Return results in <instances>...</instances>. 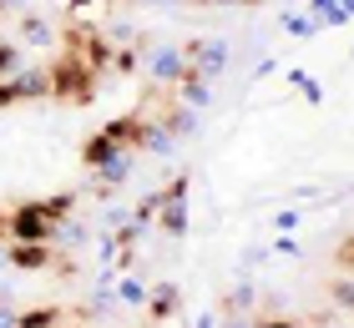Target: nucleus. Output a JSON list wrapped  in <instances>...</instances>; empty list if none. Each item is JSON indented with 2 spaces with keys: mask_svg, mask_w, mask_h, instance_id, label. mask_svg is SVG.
I'll use <instances>...</instances> for the list:
<instances>
[{
  "mask_svg": "<svg viewBox=\"0 0 354 328\" xmlns=\"http://www.w3.org/2000/svg\"><path fill=\"white\" fill-rule=\"evenodd\" d=\"M354 21V0H334V15H329V26H349Z\"/></svg>",
  "mask_w": 354,
  "mask_h": 328,
  "instance_id": "obj_20",
  "label": "nucleus"
},
{
  "mask_svg": "<svg viewBox=\"0 0 354 328\" xmlns=\"http://www.w3.org/2000/svg\"><path fill=\"white\" fill-rule=\"evenodd\" d=\"M268 76H279V61H273V56L259 61V81H268Z\"/></svg>",
  "mask_w": 354,
  "mask_h": 328,
  "instance_id": "obj_24",
  "label": "nucleus"
},
{
  "mask_svg": "<svg viewBox=\"0 0 354 328\" xmlns=\"http://www.w3.org/2000/svg\"><path fill=\"white\" fill-rule=\"evenodd\" d=\"M6 262L26 273H41L51 262V242H6Z\"/></svg>",
  "mask_w": 354,
  "mask_h": 328,
  "instance_id": "obj_6",
  "label": "nucleus"
},
{
  "mask_svg": "<svg viewBox=\"0 0 354 328\" xmlns=\"http://www.w3.org/2000/svg\"><path fill=\"white\" fill-rule=\"evenodd\" d=\"M147 328H187L183 318H147Z\"/></svg>",
  "mask_w": 354,
  "mask_h": 328,
  "instance_id": "obj_25",
  "label": "nucleus"
},
{
  "mask_svg": "<svg viewBox=\"0 0 354 328\" xmlns=\"http://www.w3.org/2000/svg\"><path fill=\"white\" fill-rule=\"evenodd\" d=\"M233 6H259V0H233Z\"/></svg>",
  "mask_w": 354,
  "mask_h": 328,
  "instance_id": "obj_30",
  "label": "nucleus"
},
{
  "mask_svg": "<svg viewBox=\"0 0 354 328\" xmlns=\"http://www.w3.org/2000/svg\"><path fill=\"white\" fill-rule=\"evenodd\" d=\"M299 222H304V212H299V207H283L279 218H273V227H279V233H294Z\"/></svg>",
  "mask_w": 354,
  "mask_h": 328,
  "instance_id": "obj_18",
  "label": "nucleus"
},
{
  "mask_svg": "<svg viewBox=\"0 0 354 328\" xmlns=\"http://www.w3.org/2000/svg\"><path fill=\"white\" fill-rule=\"evenodd\" d=\"M309 15L319 21V30H329V15H334V0H309Z\"/></svg>",
  "mask_w": 354,
  "mask_h": 328,
  "instance_id": "obj_19",
  "label": "nucleus"
},
{
  "mask_svg": "<svg viewBox=\"0 0 354 328\" xmlns=\"http://www.w3.org/2000/svg\"><path fill=\"white\" fill-rule=\"evenodd\" d=\"M61 323V308H26L21 313V328H56Z\"/></svg>",
  "mask_w": 354,
  "mask_h": 328,
  "instance_id": "obj_13",
  "label": "nucleus"
},
{
  "mask_svg": "<svg viewBox=\"0 0 354 328\" xmlns=\"http://www.w3.org/2000/svg\"><path fill=\"white\" fill-rule=\"evenodd\" d=\"M192 328H218V318H213V313H198V323H192Z\"/></svg>",
  "mask_w": 354,
  "mask_h": 328,
  "instance_id": "obj_28",
  "label": "nucleus"
},
{
  "mask_svg": "<svg viewBox=\"0 0 354 328\" xmlns=\"http://www.w3.org/2000/svg\"><path fill=\"white\" fill-rule=\"evenodd\" d=\"M187 177H172V182L162 187V207H157V222H162L167 238H183L187 233Z\"/></svg>",
  "mask_w": 354,
  "mask_h": 328,
  "instance_id": "obj_4",
  "label": "nucleus"
},
{
  "mask_svg": "<svg viewBox=\"0 0 354 328\" xmlns=\"http://www.w3.org/2000/svg\"><path fill=\"white\" fill-rule=\"evenodd\" d=\"M0 328H21V313H15V308H6V303H0Z\"/></svg>",
  "mask_w": 354,
  "mask_h": 328,
  "instance_id": "obj_23",
  "label": "nucleus"
},
{
  "mask_svg": "<svg viewBox=\"0 0 354 328\" xmlns=\"http://www.w3.org/2000/svg\"><path fill=\"white\" fill-rule=\"evenodd\" d=\"M46 76H51V96H61V102H91V96H96V76H102V71H91L86 61L66 56L56 71H46Z\"/></svg>",
  "mask_w": 354,
  "mask_h": 328,
  "instance_id": "obj_1",
  "label": "nucleus"
},
{
  "mask_svg": "<svg viewBox=\"0 0 354 328\" xmlns=\"http://www.w3.org/2000/svg\"><path fill=\"white\" fill-rule=\"evenodd\" d=\"M248 308H253V288L243 283V288H233V293H228V313H248Z\"/></svg>",
  "mask_w": 354,
  "mask_h": 328,
  "instance_id": "obj_17",
  "label": "nucleus"
},
{
  "mask_svg": "<svg viewBox=\"0 0 354 328\" xmlns=\"http://www.w3.org/2000/svg\"><path fill=\"white\" fill-rule=\"evenodd\" d=\"M268 253H273V258H299V238H294V233H279V238L268 242Z\"/></svg>",
  "mask_w": 354,
  "mask_h": 328,
  "instance_id": "obj_15",
  "label": "nucleus"
},
{
  "mask_svg": "<svg viewBox=\"0 0 354 328\" xmlns=\"http://www.w3.org/2000/svg\"><path fill=\"white\" fill-rule=\"evenodd\" d=\"M253 328H299V323H288V318H259Z\"/></svg>",
  "mask_w": 354,
  "mask_h": 328,
  "instance_id": "obj_26",
  "label": "nucleus"
},
{
  "mask_svg": "<svg viewBox=\"0 0 354 328\" xmlns=\"http://www.w3.org/2000/svg\"><path fill=\"white\" fill-rule=\"evenodd\" d=\"M183 61H187V71H198V76H207V81H218L223 71H228V41H187L183 46Z\"/></svg>",
  "mask_w": 354,
  "mask_h": 328,
  "instance_id": "obj_3",
  "label": "nucleus"
},
{
  "mask_svg": "<svg viewBox=\"0 0 354 328\" xmlns=\"http://www.w3.org/2000/svg\"><path fill=\"white\" fill-rule=\"evenodd\" d=\"M177 102L192 106V111H203L207 102H213V81L198 76V71H183V76H177Z\"/></svg>",
  "mask_w": 354,
  "mask_h": 328,
  "instance_id": "obj_7",
  "label": "nucleus"
},
{
  "mask_svg": "<svg viewBox=\"0 0 354 328\" xmlns=\"http://www.w3.org/2000/svg\"><path fill=\"white\" fill-rule=\"evenodd\" d=\"M10 102H21V91H15V81L6 76V81H0V111H6Z\"/></svg>",
  "mask_w": 354,
  "mask_h": 328,
  "instance_id": "obj_21",
  "label": "nucleus"
},
{
  "mask_svg": "<svg viewBox=\"0 0 354 328\" xmlns=\"http://www.w3.org/2000/svg\"><path fill=\"white\" fill-rule=\"evenodd\" d=\"M10 227V242H51L56 238V218L46 212V202H21L6 218Z\"/></svg>",
  "mask_w": 354,
  "mask_h": 328,
  "instance_id": "obj_2",
  "label": "nucleus"
},
{
  "mask_svg": "<svg viewBox=\"0 0 354 328\" xmlns=\"http://www.w3.org/2000/svg\"><path fill=\"white\" fill-rule=\"evenodd\" d=\"M177 308H183V293H177V283L147 288V318H177Z\"/></svg>",
  "mask_w": 354,
  "mask_h": 328,
  "instance_id": "obj_8",
  "label": "nucleus"
},
{
  "mask_svg": "<svg viewBox=\"0 0 354 328\" xmlns=\"http://www.w3.org/2000/svg\"><path fill=\"white\" fill-rule=\"evenodd\" d=\"M334 303H339L344 313H354V273H349V278H339V283H334Z\"/></svg>",
  "mask_w": 354,
  "mask_h": 328,
  "instance_id": "obj_16",
  "label": "nucleus"
},
{
  "mask_svg": "<svg viewBox=\"0 0 354 328\" xmlns=\"http://www.w3.org/2000/svg\"><path fill=\"white\" fill-rule=\"evenodd\" d=\"M21 41L36 46V51H46V46L56 41V26L46 21V15H21Z\"/></svg>",
  "mask_w": 354,
  "mask_h": 328,
  "instance_id": "obj_9",
  "label": "nucleus"
},
{
  "mask_svg": "<svg viewBox=\"0 0 354 328\" xmlns=\"http://www.w3.org/2000/svg\"><path fill=\"white\" fill-rule=\"evenodd\" d=\"M147 288H152V283H142V278H132V273H117V303L147 308Z\"/></svg>",
  "mask_w": 354,
  "mask_h": 328,
  "instance_id": "obj_10",
  "label": "nucleus"
},
{
  "mask_svg": "<svg viewBox=\"0 0 354 328\" xmlns=\"http://www.w3.org/2000/svg\"><path fill=\"white\" fill-rule=\"evenodd\" d=\"M142 71H147V81H162V86H177V76L187 71V61H183V46H152L147 56H142Z\"/></svg>",
  "mask_w": 354,
  "mask_h": 328,
  "instance_id": "obj_5",
  "label": "nucleus"
},
{
  "mask_svg": "<svg viewBox=\"0 0 354 328\" xmlns=\"http://www.w3.org/2000/svg\"><path fill=\"white\" fill-rule=\"evenodd\" d=\"M283 30H288V36H299V41H309V36H319V21H314V15L288 10V15H283Z\"/></svg>",
  "mask_w": 354,
  "mask_h": 328,
  "instance_id": "obj_12",
  "label": "nucleus"
},
{
  "mask_svg": "<svg viewBox=\"0 0 354 328\" xmlns=\"http://www.w3.org/2000/svg\"><path fill=\"white\" fill-rule=\"evenodd\" d=\"M187 6H223V0H187Z\"/></svg>",
  "mask_w": 354,
  "mask_h": 328,
  "instance_id": "obj_29",
  "label": "nucleus"
},
{
  "mask_svg": "<svg viewBox=\"0 0 354 328\" xmlns=\"http://www.w3.org/2000/svg\"><path fill=\"white\" fill-rule=\"evenodd\" d=\"M349 61H354V46H349Z\"/></svg>",
  "mask_w": 354,
  "mask_h": 328,
  "instance_id": "obj_32",
  "label": "nucleus"
},
{
  "mask_svg": "<svg viewBox=\"0 0 354 328\" xmlns=\"http://www.w3.org/2000/svg\"><path fill=\"white\" fill-rule=\"evenodd\" d=\"M223 328H253V318H243V313H228V323Z\"/></svg>",
  "mask_w": 354,
  "mask_h": 328,
  "instance_id": "obj_27",
  "label": "nucleus"
},
{
  "mask_svg": "<svg viewBox=\"0 0 354 328\" xmlns=\"http://www.w3.org/2000/svg\"><path fill=\"white\" fill-rule=\"evenodd\" d=\"M152 6H172V0H152Z\"/></svg>",
  "mask_w": 354,
  "mask_h": 328,
  "instance_id": "obj_31",
  "label": "nucleus"
},
{
  "mask_svg": "<svg viewBox=\"0 0 354 328\" xmlns=\"http://www.w3.org/2000/svg\"><path fill=\"white\" fill-rule=\"evenodd\" d=\"M288 86H294V91H299V96H304V102H309V106H319V102H324V86H319V76L299 71V66H294V71H288Z\"/></svg>",
  "mask_w": 354,
  "mask_h": 328,
  "instance_id": "obj_11",
  "label": "nucleus"
},
{
  "mask_svg": "<svg viewBox=\"0 0 354 328\" xmlns=\"http://www.w3.org/2000/svg\"><path fill=\"white\" fill-rule=\"evenodd\" d=\"M334 258H339V268H349V273H354V238H344V242H339V253H334Z\"/></svg>",
  "mask_w": 354,
  "mask_h": 328,
  "instance_id": "obj_22",
  "label": "nucleus"
},
{
  "mask_svg": "<svg viewBox=\"0 0 354 328\" xmlns=\"http://www.w3.org/2000/svg\"><path fill=\"white\" fill-rule=\"evenodd\" d=\"M167 126L177 131V137H198V111H192V106H177L172 117H167Z\"/></svg>",
  "mask_w": 354,
  "mask_h": 328,
  "instance_id": "obj_14",
  "label": "nucleus"
}]
</instances>
